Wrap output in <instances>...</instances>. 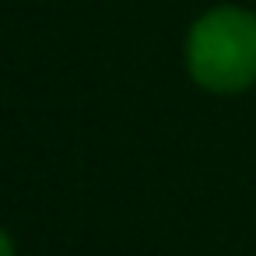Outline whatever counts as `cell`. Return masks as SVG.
Wrapping results in <instances>:
<instances>
[{
  "mask_svg": "<svg viewBox=\"0 0 256 256\" xmlns=\"http://www.w3.org/2000/svg\"><path fill=\"white\" fill-rule=\"evenodd\" d=\"M190 70L214 92H235L256 78V22L242 11H214L190 36Z\"/></svg>",
  "mask_w": 256,
  "mask_h": 256,
  "instance_id": "obj_1",
  "label": "cell"
}]
</instances>
